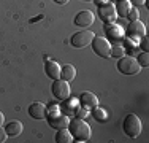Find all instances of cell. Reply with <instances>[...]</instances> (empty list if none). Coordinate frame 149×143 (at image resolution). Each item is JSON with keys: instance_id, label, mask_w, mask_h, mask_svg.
<instances>
[{"instance_id": "obj_16", "label": "cell", "mask_w": 149, "mask_h": 143, "mask_svg": "<svg viewBox=\"0 0 149 143\" xmlns=\"http://www.w3.org/2000/svg\"><path fill=\"white\" fill-rule=\"evenodd\" d=\"M5 132H6L8 137H17V135H21V132H22V123L17 121V119L10 121L5 126Z\"/></svg>"}, {"instance_id": "obj_28", "label": "cell", "mask_w": 149, "mask_h": 143, "mask_svg": "<svg viewBox=\"0 0 149 143\" xmlns=\"http://www.w3.org/2000/svg\"><path fill=\"white\" fill-rule=\"evenodd\" d=\"M6 137H8V135H6V132H5V129H2L0 127V143H3L6 140Z\"/></svg>"}, {"instance_id": "obj_17", "label": "cell", "mask_w": 149, "mask_h": 143, "mask_svg": "<svg viewBox=\"0 0 149 143\" xmlns=\"http://www.w3.org/2000/svg\"><path fill=\"white\" fill-rule=\"evenodd\" d=\"M116 14L120 18H127V14H129L130 8H132V5H130L129 0H118L116 2Z\"/></svg>"}, {"instance_id": "obj_5", "label": "cell", "mask_w": 149, "mask_h": 143, "mask_svg": "<svg viewBox=\"0 0 149 143\" xmlns=\"http://www.w3.org/2000/svg\"><path fill=\"white\" fill-rule=\"evenodd\" d=\"M51 91H52V95L57 100H65L70 97V84H68V81L62 80V78L52 80Z\"/></svg>"}, {"instance_id": "obj_9", "label": "cell", "mask_w": 149, "mask_h": 143, "mask_svg": "<svg viewBox=\"0 0 149 143\" xmlns=\"http://www.w3.org/2000/svg\"><path fill=\"white\" fill-rule=\"evenodd\" d=\"M94 21H95V16H94V13H92L91 10H81V11L74 16V26L86 29V27L92 26Z\"/></svg>"}, {"instance_id": "obj_19", "label": "cell", "mask_w": 149, "mask_h": 143, "mask_svg": "<svg viewBox=\"0 0 149 143\" xmlns=\"http://www.w3.org/2000/svg\"><path fill=\"white\" fill-rule=\"evenodd\" d=\"M54 140L57 143H72V142H74L68 129H59L56 137H54Z\"/></svg>"}, {"instance_id": "obj_6", "label": "cell", "mask_w": 149, "mask_h": 143, "mask_svg": "<svg viewBox=\"0 0 149 143\" xmlns=\"http://www.w3.org/2000/svg\"><path fill=\"white\" fill-rule=\"evenodd\" d=\"M94 37H95L94 32H91V30H79L72 35L70 43H72L73 48H86V46H89L92 43Z\"/></svg>"}, {"instance_id": "obj_3", "label": "cell", "mask_w": 149, "mask_h": 143, "mask_svg": "<svg viewBox=\"0 0 149 143\" xmlns=\"http://www.w3.org/2000/svg\"><path fill=\"white\" fill-rule=\"evenodd\" d=\"M118 70L122 75H138L141 72V65L133 56H122L118 62Z\"/></svg>"}, {"instance_id": "obj_22", "label": "cell", "mask_w": 149, "mask_h": 143, "mask_svg": "<svg viewBox=\"0 0 149 143\" xmlns=\"http://www.w3.org/2000/svg\"><path fill=\"white\" fill-rule=\"evenodd\" d=\"M125 48L124 46H120V45H116V46H111V56L113 57H122V56H125Z\"/></svg>"}, {"instance_id": "obj_14", "label": "cell", "mask_w": 149, "mask_h": 143, "mask_svg": "<svg viewBox=\"0 0 149 143\" xmlns=\"http://www.w3.org/2000/svg\"><path fill=\"white\" fill-rule=\"evenodd\" d=\"M60 69H62V67H60L59 62H56V60H46V64H45V73H46V76H49L51 80L60 78Z\"/></svg>"}, {"instance_id": "obj_21", "label": "cell", "mask_w": 149, "mask_h": 143, "mask_svg": "<svg viewBox=\"0 0 149 143\" xmlns=\"http://www.w3.org/2000/svg\"><path fill=\"white\" fill-rule=\"evenodd\" d=\"M136 60H138V64L141 65V69H144V67H149V53H148V51L138 53Z\"/></svg>"}, {"instance_id": "obj_29", "label": "cell", "mask_w": 149, "mask_h": 143, "mask_svg": "<svg viewBox=\"0 0 149 143\" xmlns=\"http://www.w3.org/2000/svg\"><path fill=\"white\" fill-rule=\"evenodd\" d=\"M92 2H94L95 5H97V6H100V5H103V3L109 2V0H92Z\"/></svg>"}, {"instance_id": "obj_11", "label": "cell", "mask_w": 149, "mask_h": 143, "mask_svg": "<svg viewBox=\"0 0 149 143\" xmlns=\"http://www.w3.org/2000/svg\"><path fill=\"white\" fill-rule=\"evenodd\" d=\"M60 107V111H62L63 114H67V116H72V114H74V111H76V108L79 107V100H78L76 97L73 99H65L62 100V105Z\"/></svg>"}, {"instance_id": "obj_20", "label": "cell", "mask_w": 149, "mask_h": 143, "mask_svg": "<svg viewBox=\"0 0 149 143\" xmlns=\"http://www.w3.org/2000/svg\"><path fill=\"white\" fill-rule=\"evenodd\" d=\"M91 116L94 118L97 123H102V121H106L108 119V114L103 108H100V107H94V108H91Z\"/></svg>"}, {"instance_id": "obj_25", "label": "cell", "mask_w": 149, "mask_h": 143, "mask_svg": "<svg viewBox=\"0 0 149 143\" xmlns=\"http://www.w3.org/2000/svg\"><path fill=\"white\" fill-rule=\"evenodd\" d=\"M138 46L141 48V51H148V48H149V41H148V37L144 35L143 38H141L140 41H138Z\"/></svg>"}, {"instance_id": "obj_32", "label": "cell", "mask_w": 149, "mask_h": 143, "mask_svg": "<svg viewBox=\"0 0 149 143\" xmlns=\"http://www.w3.org/2000/svg\"><path fill=\"white\" fill-rule=\"evenodd\" d=\"M83 2H92V0H83Z\"/></svg>"}, {"instance_id": "obj_2", "label": "cell", "mask_w": 149, "mask_h": 143, "mask_svg": "<svg viewBox=\"0 0 149 143\" xmlns=\"http://www.w3.org/2000/svg\"><path fill=\"white\" fill-rule=\"evenodd\" d=\"M122 129H124L127 137L136 138L141 134V129H143V124H141V119L138 118V114H135V113L127 114L124 123H122Z\"/></svg>"}, {"instance_id": "obj_4", "label": "cell", "mask_w": 149, "mask_h": 143, "mask_svg": "<svg viewBox=\"0 0 149 143\" xmlns=\"http://www.w3.org/2000/svg\"><path fill=\"white\" fill-rule=\"evenodd\" d=\"M91 46H92V51H94L98 57H103V59L111 57V43L108 41V38L94 37Z\"/></svg>"}, {"instance_id": "obj_12", "label": "cell", "mask_w": 149, "mask_h": 143, "mask_svg": "<svg viewBox=\"0 0 149 143\" xmlns=\"http://www.w3.org/2000/svg\"><path fill=\"white\" fill-rule=\"evenodd\" d=\"M106 38H111V40H122L124 38V29L119 26V24H114V22H109L106 24Z\"/></svg>"}, {"instance_id": "obj_30", "label": "cell", "mask_w": 149, "mask_h": 143, "mask_svg": "<svg viewBox=\"0 0 149 143\" xmlns=\"http://www.w3.org/2000/svg\"><path fill=\"white\" fill-rule=\"evenodd\" d=\"M57 5H65V3H68V0H54Z\"/></svg>"}, {"instance_id": "obj_26", "label": "cell", "mask_w": 149, "mask_h": 143, "mask_svg": "<svg viewBox=\"0 0 149 143\" xmlns=\"http://www.w3.org/2000/svg\"><path fill=\"white\" fill-rule=\"evenodd\" d=\"M127 18H129V21H136L138 19V10L136 8H130L129 14H127Z\"/></svg>"}, {"instance_id": "obj_15", "label": "cell", "mask_w": 149, "mask_h": 143, "mask_svg": "<svg viewBox=\"0 0 149 143\" xmlns=\"http://www.w3.org/2000/svg\"><path fill=\"white\" fill-rule=\"evenodd\" d=\"M27 111H29V116L33 118V119H43V118H46V107L41 102H33Z\"/></svg>"}, {"instance_id": "obj_8", "label": "cell", "mask_w": 149, "mask_h": 143, "mask_svg": "<svg viewBox=\"0 0 149 143\" xmlns=\"http://www.w3.org/2000/svg\"><path fill=\"white\" fill-rule=\"evenodd\" d=\"M116 16H118V14H116V8L111 2H106L103 5L98 6V18H100L105 24L114 22Z\"/></svg>"}, {"instance_id": "obj_23", "label": "cell", "mask_w": 149, "mask_h": 143, "mask_svg": "<svg viewBox=\"0 0 149 143\" xmlns=\"http://www.w3.org/2000/svg\"><path fill=\"white\" fill-rule=\"evenodd\" d=\"M74 116H76V118H81V119H84V118L89 116V110L79 105V107L76 108V111H74Z\"/></svg>"}, {"instance_id": "obj_10", "label": "cell", "mask_w": 149, "mask_h": 143, "mask_svg": "<svg viewBox=\"0 0 149 143\" xmlns=\"http://www.w3.org/2000/svg\"><path fill=\"white\" fill-rule=\"evenodd\" d=\"M46 119H48L49 126L52 129H56V130H59V129H67L68 127V123H70V118L63 113L54 114V116H46Z\"/></svg>"}, {"instance_id": "obj_18", "label": "cell", "mask_w": 149, "mask_h": 143, "mask_svg": "<svg viewBox=\"0 0 149 143\" xmlns=\"http://www.w3.org/2000/svg\"><path fill=\"white\" fill-rule=\"evenodd\" d=\"M74 76H76V69L72 65V64H67V65H63L62 69H60V78L65 81H72L74 80Z\"/></svg>"}, {"instance_id": "obj_13", "label": "cell", "mask_w": 149, "mask_h": 143, "mask_svg": "<svg viewBox=\"0 0 149 143\" xmlns=\"http://www.w3.org/2000/svg\"><path fill=\"white\" fill-rule=\"evenodd\" d=\"M78 100H79V105L84 107V108H87V110H91V108H94V107L98 105L97 95L92 94V92H83Z\"/></svg>"}, {"instance_id": "obj_1", "label": "cell", "mask_w": 149, "mask_h": 143, "mask_svg": "<svg viewBox=\"0 0 149 143\" xmlns=\"http://www.w3.org/2000/svg\"><path fill=\"white\" fill-rule=\"evenodd\" d=\"M70 130V134H72L73 140L76 142H87L91 140L92 137V130H91V126L86 123L84 119H81V118H74V119H70L68 123V127H67Z\"/></svg>"}, {"instance_id": "obj_27", "label": "cell", "mask_w": 149, "mask_h": 143, "mask_svg": "<svg viewBox=\"0 0 149 143\" xmlns=\"http://www.w3.org/2000/svg\"><path fill=\"white\" fill-rule=\"evenodd\" d=\"M129 2H130V5H132V6L136 8V6H143L144 3H146V0H129Z\"/></svg>"}, {"instance_id": "obj_24", "label": "cell", "mask_w": 149, "mask_h": 143, "mask_svg": "<svg viewBox=\"0 0 149 143\" xmlns=\"http://www.w3.org/2000/svg\"><path fill=\"white\" fill-rule=\"evenodd\" d=\"M62 113L60 111V107L59 105H49L46 107V116H54V114H59Z\"/></svg>"}, {"instance_id": "obj_31", "label": "cell", "mask_w": 149, "mask_h": 143, "mask_svg": "<svg viewBox=\"0 0 149 143\" xmlns=\"http://www.w3.org/2000/svg\"><path fill=\"white\" fill-rule=\"evenodd\" d=\"M3 121H5V116H3V113L0 111V127L3 126Z\"/></svg>"}, {"instance_id": "obj_7", "label": "cell", "mask_w": 149, "mask_h": 143, "mask_svg": "<svg viewBox=\"0 0 149 143\" xmlns=\"http://www.w3.org/2000/svg\"><path fill=\"white\" fill-rule=\"evenodd\" d=\"M124 32H127V38L135 40V41H140L141 38L146 35V26H144L140 19L130 21L129 26H127V30H124Z\"/></svg>"}]
</instances>
